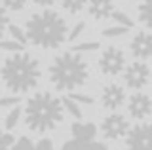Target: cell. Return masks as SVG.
Segmentation results:
<instances>
[{
    "label": "cell",
    "instance_id": "7",
    "mask_svg": "<svg viewBox=\"0 0 152 150\" xmlns=\"http://www.w3.org/2000/svg\"><path fill=\"white\" fill-rule=\"evenodd\" d=\"M101 131H103V135H104L107 139H112V141L126 137L127 131H129L127 118H126V116H122V114H118V112H114V114L107 116V118L103 120Z\"/></svg>",
    "mask_w": 152,
    "mask_h": 150
},
{
    "label": "cell",
    "instance_id": "27",
    "mask_svg": "<svg viewBox=\"0 0 152 150\" xmlns=\"http://www.w3.org/2000/svg\"><path fill=\"white\" fill-rule=\"evenodd\" d=\"M8 25H10L8 13H6V10H4L2 6H0V38L4 36V32H6V29H8Z\"/></svg>",
    "mask_w": 152,
    "mask_h": 150
},
{
    "label": "cell",
    "instance_id": "16",
    "mask_svg": "<svg viewBox=\"0 0 152 150\" xmlns=\"http://www.w3.org/2000/svg\"><path fill=\"white\" fill-rule=\"evenodd\" d=\"M61 105H63V108H66L74 116V120H82V110H80L78 103H74V101H70L69 97H65V99H61Z\"/></svg>",
    "mask_w": 152,
    "mask_h": 150
},
{
    "label": "cell",
    "instance_id": "24",
    "mask_svg": "<svg viewBox=\"0 0 152 150\" xmlns=\"http://www.w3.org/2000/svg\"><path fill=\"white\" fill-rule=\"evenodd\" d=\"M69 99L74 101V103H82V105H93V97L84 95V93H76V91L69 93Z\"/></svg>",
    "mask_w": 152,
    "mask_h": 150
},
{
    "label": "cell",
    "instance_id": "13",
    "mask_svg": "<svg viewBox=\"0 0 152 150\" xmlns=\"http://www.w3.org/2000/svg\"><path fill=\"white\" fill-rule=\"evenodd\" d=\"M88 12L93 19H108L114 12V2L112 0H88Z\"/></svg>",
    "mask_w": 152,
    "mask_h": 150
},
{
    "label": "cell",
    "instance_id": "9",
    "mask_svg": "<svg viewBox=\"0 0 152 150\" xmlns=\"http://www.w3.org/2000/svg\"><path fill=\"white\" fill-rule=\"evenodd\" d=\"M150 97L146 93H133L129 97V103H127V110H129V116H133L135 120H146L150 116Z\"/></svg>",
    "mask_w": 152,
    "mask_h": 150
},
{
    "label": "cell",
    "instance_id": "4",
    "mask_svg": "<svg viewBox=\"0 0 152 150\" xmlns=\"http://www.w3.org/2000/svg\"><path fill=\"white\" fill-rule=\"evenodd\" d=\"M89 78V67L80 53L65 51L57 55L50 67V80L59 91H74Z\"/></svg>",
    "mask_w": 152,
    "mask_h": 150
},
{
    "label": "cell",
    "instance_id": "22",
    "mask_svg": "<svg viewBox=\"0 0 152 150\" xmlns=\"http://www.w3.org/2000/svg\"><path fill=\"white\" fill-rule=\"evenodd\" d=\"M4 10H12V12H19L27 6V0H0Z\"/></svg>",
    "mask_w": 152,
    "mask_h": 150
},
{
    "label": "cell",
    "instance_id": "31",
    "mask_svg": "<svg viewBox=\"0 0 152 150\" xmlns=\"http://www.w3.org/2000/svg\"><path fill=\"white\" fill-rule=\"evenodd\" d=\"M63 150H84V144L78 143V141H74V139H70L63 144Z\"/></svg>",
    "mask_w": 152,
    "mask_h": 150
},
{
    "label": "cell",
    "instance_id": "14",
    "mask_svg": "<svg viewBox=\"0 0 152 150\" xmlns=\"http://www.w3.org/2000/svg\"><path fill=\"white\" fill-rule=\"evenodd\" d=\"M139 19L142 25L148 27V32H150V27H152V0H141L139 4Z\"/></svg>",
    "mask_w": 152,
    "mask_h": 150
},
{
    "label": "cell",
    "instance_id": "32",
    "mask_svg": "<svg viewBox=\"0 0 152 150\" xmlns=\"http://www.w3.org/2000/svg\"><path fill=\"white\" fill-rule=\"evenodd\" d=\"M84 150H107V144L99 143V141H91V143L84 144Z\"/></svg>",
    "mask_w": 152,
    "mask_h": 150
},
{
    "label": "cell",
    "instance_id": "29",
    "mask_svg": "<svg viewBox=\"0 0 152 150\" xmlns=\"http://www.w3.org/2000/svg\"><path fill=\"white\" fill-rule=\"evenodd\" d=\"M34 150H55V148H53V143L50 139H40L34 144Z\"/></svg>",
    "mask_w": 152,
    "mask_h": 150
},
{
    "label": "cell",
    "instance_id": "8",
    "mask_svg": "<svg viewBox=\"0 0 152 150\" xmlns=\"http://www.w3.org/2000/svg\"><path fill=\"white\" fill-rule=\"evenodd\" d=\"M127 150H150V124H137L126 135Z\"/></svg>",
    "mask_w": 152,
    "mask_h": 150
},
{
    "label": "cell",
    "instance_id": "1",
    "mask_svg": "<svg viewBox=\"0 0 152 150\" xmlns=\"http://www.w3.org/2000/svg\"><path fill=\"white\" fill-rule=\"evenodd\" d=\"M23 32L27 36V42L44 50H53L66 40L69 29L65 17H61L53 10H44L28 17Z\"/></svg>",
    "mask_w": 152,
    "mask_h": 150
},
{
    "label": "cell",
    "instance_id": "18",
    "mask_svg": "<svg viewBox=\"0 0 152 150\" xmlns=\"http://www.w3.org/2000/svg\"><path fill=\"white\" fill-rule=\"evenodd\" d=\"M110 17H112L114 21H116V25H120V27H126V29H131V27H133V19H131L129 15H126L124 12L114 10Z\"/></svg>",
    "mask_w": 152,
    "mask_h": 150
},
{
    "label": "cell",
    "instance_id": "6",
    "mask_svg": "<svg viewBox=\"0 0 152 150\" xmlns=\"http://www.w3.org/2000/svg\"><path fill=\"white\" fill-rule=\"evenodd\" d=\"M150 80V70L146 67V63H142V61H135V63H131L129 67L126 68V72H124V82H126L127 87H131V90H141V87H145L146 84Z\"/></svg>",
    "mask_w": 152,
    "mask_h": 150
},
{
    "label": "cell",
    "instance_id": "33",
    "mask_svg": "<svg viewBox=\"0 0 152 150\" xmlns=\"http://www.w3.org/2000/svg\"><path fill=\"white\" fill-rule=\"evenodd\" d=\"M32 2H34V4H38V6H51V4H53L55 2V0H32Z\"/></svg>",
    "mask_w": 152,
    "mask_h": 150
},
{
    "label": "cell",
    "instance_id": "21",
    "mask_svg": "<svg viewBox=\"0 0 152 150\" xmlns=\"http://www.w3.org/2000/svg\"><path fill=\"white\" fill-rule=\"evenodd\" d=\"M101 48V44H97V42H82V44H74L70 51H74V53H80V51H95Z\"/></svg>",
    "mask_w": 152,
    "mask_h": 150
},
{
    "label": "cell",
    "instance_id": "23",
    "mask_svg": "<svg viewBox=\"0 0 152 150\" xmlns=\"http://www.w3.org/2000/svg\"><path fill=\"white\" fill-rule=\"evenodd\" d=\"M12 150H34V144H32L31 139L19 137L15 143H13V148H12Z\"/></svg>",
    "mask_w": 152,
    "mask_h": 150
},
{
    "label": "cell",
    "instance_id": "5",
    "mask_svg": "<svg viewBox=\"0 0 152 150\" xmlns=\"http://www.w3.org/2000/svg\"><path fill=\"white\" fill-rule=\"evenodd\" d=\"M124 65H126V55L116 46H108L107 50H103L101 57H99V68H101V72L108 74V76L120 74L124 70Z\"/></svg>",
    "mask_w": 152,
    "mask_h": 150
},
{
    "label": "cell",
    "instance_id": "17",
    "mask_svg": "<svg viewBox=\"0 0 152 150\" xmlns=\"http://www.w3.org/2000/svg\"><path fill=\"white\" fill-rule=\"evenodd\" d=\"M19 118H21V108H19V106H13V108L10 110V114L6 116V120H4L6 129H13V127H15Z\"/></svg>",
    "mask_w": 152,
    "mask_h": 150
},
{
    "label": "cell",
    "instance_id": "10",
    "mask_svg": "<svg viewBox=\"0 0 152 150\" xmlns=\"http://www.w3.org/2000/svg\"><path fill=\"white\" fill-rule=\"evenodd\" d=\"M129 48H131V53L139 61H148L150 55H152V36H150V32H146V31L137 32V34L133 36Z\"/></svg>",
    "mask_w": 152,
    "mask_h": 150
},
{
    "label": "cell",
    "instance_id": "12",
    "mask_svg": "<svg viewBox=\"0 0 152 150\" xmlns=\"http://www.w3.org/2000/svg\"><path fill=\"white\" fill-rule=\"evenodd\" d=\"M70 133H72L74 141H78V143H82V144H88V143H91L95 139V135H97V125H95L93 122L76 120V122H72V125H70Z\"/></svg>",
    "mask_w": 152,
    "mask_h": 150
},
{
    "label": "cell",
    "instance_id": "19",
    "mask_svg": "<svg viewBox=\"0 0 152 150\" xmlns=\"http://www.w3.org/2000/svg\"><path fill=\"white\" fill-rule=\"evenodd\" d=\"M129 29H126V27H120V25H114V27H107V29L101 31V34L104 38H116V36H124Z\"/></svg>",
    "mask_w": 152,
    "mask_h": 150
},
{
    "label": "cell",
    "instance_id": "11",
    "mask_svg": "<svg viewBox=\"0 0 152 150\" xmlns=\"http://www.w3.org/2000/svg\"><path fill=\"white\" fill-rule=\"evenodd\" d=\"M124 101H126V91H124L122 86H118V84H108V86L103 87L101 103H103L104 108L116 110L124 105Z\"/></svg>",
    "mask_w": 152,
    "mask_h": 150
},
{
    "label": "cell",
    "instance_id": "26",
    "mask_svg": "<svg viewBox=\"0 0 152 150\" xmlns=\"http://www.w3.org/2000/svg\"><path fill=\"white\" fill-rule=\"evenodd\" d=\"M19 97L17 95H10V97H2V99H0V106H10V108H13V106H17L19 105Z\"/></svg>",
    "mask_w": 152,
    "mask_h": 150
},
{
    "label": "cell",
    "instance_id": "25",
    "mask_svg": "<svg viewBox=\"0 0 152 150\" xmlns=\"http://www.w3.org/2000/svg\"><path fill=\"white\" fill-rule=\"evenodd\" d=\"M0 50H6V51H21L23 50V46L21 44H17V42H13V40H0Z\"/></svg>",
    "mask_w": 152,
    "mask_h": 150
},
{
    "label": "cell",
    "instance_id": "20",
    "mask_svg": "<svg viewBox=\"0 0 152 150\" xmlns=\"http://www.w3.org/2000/svg\"><path fill=\"white\" fill-rule=\"evenodd\" d=\"M8 32L12 34L13 42H17V44H21V46H25V44H27V36H25V32H23V29H19L17 25H8Z\"/></svg>",
    "mask_w": 152,
    "mask_h": 150
},
{
    "label": "cell",
    "instance_id": "34",
    "mask_svg": "<svg viewBox=\"0 0 152 150\" xmlns=\"http://www.w3.org/2000/svg\"><path fill=\"white\" fill-rule=\"evenodd\" d=\"M0 150H10V148H6V146H0Z\"/></svg>",
    "mask_w": 152,
    "mask_h": 150
},
{
    "label": "cell",
    "instance_id": "15",
    "mask_svg": "<svg viewBox=\"0 0 152 150\" xmlns=\"http://www.w3.org/2000/svg\"><path fill=\"white\" fill-rule=\"evenodd\" d=\"M88 4V0H61V6L65 8L69 13H78L82 12Z\"/></svg>",
    "mask_w": 152,
    "mask_h": 150
},
{
    "label": "cell",
    "instance_id": "2",
    "mask_svg": "<svg viewBox=\"0 0 152 150\" xmlns=\"http://www.w3.org/2000/svg\"><path fill=\"white\" fill-rule=\"evenodd\" d=\"M63 105L61 99L55 97L50 91L34 93L27 101L25 106V124L31 131L36 133H46V131L55 129L63 122Z\"/></svg>",
    "mask_w": 152,
    "mask_h": 150
},
{
    "label": "cell",
    "instance_id": "3",
    "mask_svg": "<svg viewBox=\"0 0 152 150\" xmlns=\"http://www.w3.org/2000/svg\"><path fill=\"white\" fill-rule=\"evenodd\" d=\"M40 63L28 53H15L2 65V80L12 93H27L40 82Z\"/></svg>",
    "mask_w": 152,
    "mask_h": 150
},
{
    "label": "cell",
    "instance_id": "28",
    "mask_svg": "<svg viewBox=\"0 0 152 150\" xmlns=\"http://www.w3.org/2000/svg\"><path fill=\"white\" fill-rule=\"evenodd\" d=\"M82 31H84V23L80 21V23H76V27H74V29L69 32V34H66V40H70V42L76 40V38L80 36V32H82Z\"/></svg>",
    "mask_w": 152,
    "mask_h": 150
},
{
    "label": "cell",
    "instance_id": "30",
    "mask_svg": "<svg viewBox=\"0 0 152 150\" xmlns=\"http://www.w3.org/2000/svg\"><path fill=\"white\" fill-rule=\"evenodd\" d=\"M13 143H15V137H13L12 133H2V137H0V146L10 148Z\"/></svg>",
    "mask_w": 152,
    "mask_h": 150
}]
</instances>
